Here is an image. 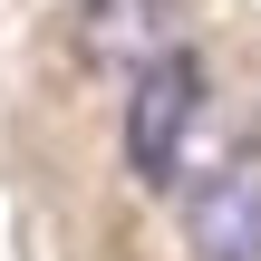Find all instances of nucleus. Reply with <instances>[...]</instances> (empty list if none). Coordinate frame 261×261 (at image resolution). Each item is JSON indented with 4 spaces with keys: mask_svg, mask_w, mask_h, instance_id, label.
Returning <instances> with one entry per match:
<instances>
[{
    "mask_svg": "<svg viewBox=\"0 0 261 261\" xmlns=\"http://www.w3.org/2000/svg\"><path fill=\"white\" fill-rule=\"evenodd\" d=\"M194 261H261V155H223L184 203Z\"/></svg>",
    "mask_w": 261,
    "mask_h": 261,
    "instance_id": "nucleus-2",
    "label": "nucleus"
},
{
    "mask_svg": "<svg viewBox=\"0 0 261 261\" xmlns=\"http://www.w3.org/2000/svg\"><path fill=\"white\" fill-rule=\"evenodd\" d=\"M77 19H87V29H77V39H87V58H126V68H136L145 48H165L174 0H87Z\"/></svg>",
    "mask_w": 261,
    "mask_h": 261,
    "instance_id": "nucleus-3",
    "label": "nucleus"
},
{
    "mask_svg": "<svg viewBox=\"0 0 261 261\" xmlns=\"http://www.w3.org/2000/svg\"><path fill=\"white\" fill-rule=\"evenodd\" d=\"M203 126V58L194 48H145L126 77V174L145 194H165L184 174V145Z\"/></svg>",
    "mask_w": 261,
    "mask_h": 261,
    "instance_id": "nucleus-1",
    "label": "nucleus"
}]
</instances>
